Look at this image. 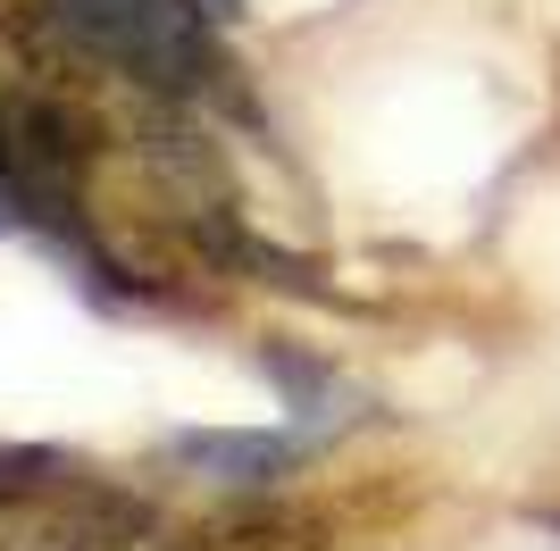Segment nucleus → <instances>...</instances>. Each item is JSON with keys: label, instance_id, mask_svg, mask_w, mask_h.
I'll return each mask as SVG.
<instances>
[{"label": "nucleus", "instance_id": "nucleus-1", "mask_svg": "<svg viewBox=\"0 0 560 551\" xmlns=\"http://www.w3.org/2000/svg\"><path fill=\"white\" fill-rule=\"evenodd\" d=\"M34 25L75 68H101L160 101H201V92H226L234 75L192 0H34Z\"/></svg>", "mask_w": 560, "mask_h": 551}, {"label": "nucleus", "instance_id": "nucleus-2", "mask_svg": "<svg viewBox=\"0 0 560 551\" xmlns=\"http://www.w3.org/2000/svg\"><path fill=\"white\" fill-rule=\"evenodd\" d=\"M135 543H151V502L68 477V468L0 509V551H135Z\"/></svg>", "mask_w": 560, "mask_h": 551}, {"label": "nucleus", "instance_id": "nucleus-3", "mask_svg": "<svg viewBox=\"0 0 560 551\" xmlns=\"http://www.w3.org/2000/svg\"><path fill=\"white\" fill-rule=\"evenodd\" d=\"M151 551H327V527L310 509H226V518H201V527L167 535Z\"/></svg>", "mask_w": 560, "mask_h": 551}, {"label": "nucleus", "instance_id": "nucleus-4", "mask_svg": "<svg viewBox=\"0 0 560 551\" xmlns=\"http://www.w3.org/2000/svg\"><path fill=\"white\" fill-rule=\"evenodd\" d=\"M176 459L218 468V477H234V484H259V477H284V468H293V443L284 435H176Z\"/></svg>", "mask_w": 560, "mask_h": 551}, {"label": "nucleus", "instance_id": "nucleus-5", "mask_svg": "<svg viewBox=\"0 0 560 551\" xmlns=\"http://www.w3.org/2000/svg\"><path fill=\"white\" fill-rule=\"evenodd\" d=\"M0 226H9V192H0Z\"/></svg>", "mask_w": 560, "mask_h": 551}]
</instances>
